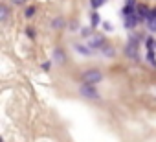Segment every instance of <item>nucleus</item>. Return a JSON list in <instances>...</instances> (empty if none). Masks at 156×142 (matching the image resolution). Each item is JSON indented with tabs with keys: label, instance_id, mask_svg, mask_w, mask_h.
Segmentation results:
<instances>
[{
	"label": "nucleus",
	"instance_id": "nucleus-1",
	"mask_svg": "<svg viewBox=\"0 0 156 142\" xmlns=\"http://www.w3.org/2000/svg\"><path fill=\"white\" fill-rule=\"evenodd\" d=\"M83 80L87 85H94V83H99L103 80V74L99 72V70L92 68V70H87V72H83Z\"/></svg>",
	"mask_w": 156,
	"mask_h": 142
},
{
	"label": "nucleus",
	"instance_id": "nucleus-2",
	"mask_svg": "<svg viewBox=\"0 0 156 142\" xmlns=\"http://www.w3.org/2000/svg\"><path fill=\"white\" fill-rule=\"evenodd\" d=\"M87 46L92 48V50H99V48H105L107 46V41H105V37L101 33H94L92 37H88Z\"/></svg>",
	"mask_w": 156,
	"mask_h": 142
},
{
	"label": "nucleus",
	"instance_id": "nucleus-3",
	"mask_svg": "<svg viewBox=\"0 0 156 142\" xmlns=\"http://www.w3.org/2000/svg\"><path fill=\"white\" fill-rule=\"evenodd\" d=\"M79 92H81L85 98H88V100H99V92L96 91L94 85H87V83H83L81 89H79Z\"/></svg>",
	"mask_w": 156,
	"mask_h": 142
},
{
	"label": "nucleus",
	"instance_id": "nucleus-4",
	"mask_svg": "<svg viewBox=\"0 0 156 142\" xmlns=\"http://www.w3.org/2000/svg\"><path fill=\"white\" fill-rule=\"evenodd\" d=\"M125 19V28L127 30H134L136 28V24L140 22V17H138V13H134V15H129V17H123Z\"/></svg>",
	"mask_w": 156,
	"mask_h": 142
},
{
	"label": "nucleus",
	"instance_id": "nucleus-5",
	"mask_svg": "<svg viewBox=\"0 0 156 142\" xmlns=\"http://www.w3.org/2000/svg\"><path fill=\"white\" fill-rule=\"evenodd\" d=\"M136 13H138L140 21H147V19H149V15H151V9H149L145 4H138V9H136Z\"/></svg>",
	"mask_w": 156,
	"mask_h": 142
},
{
	"label": "nucleus",
	"instance_id": "nucleus-6",
	"mask_svg": "<svg viewBox=\"0 0 156 142\" xmlns=\"http://www.w3.org/2000/svg\"><path fill=\"white\" fill-rule=\"evenodd\" d=\"M73 48H75V50H77V52H79V54H81V55H87V57H88V55H92V54H94V50H92V48H88V46H85V44H75V46H73Z\"/></svg>",
	"mask_w": 156,
	"mask_h": 142
},
{
	"label": "nucleus",
	"instance_id": "nucleus-7",
	"mask_svg": "<svg viewBox=\"0 0 156 142\" xmlns=\"http://www.w3.org/2000/svg\"><path fill=\"white\" fill-rule=\"evenodd\" d=\"M53 59H55L57 63H64L66 55H64V52H62V50H55V52H53Z\"/></svg>",
	"mask_w": 156,
	"mask_h": 142
},
{
	"label": "nucleus",
	"instance_id": "nucleus-8",
	"mask_svg": "<svg viewBox=\"0 0 156 142\" xmlns=\"http://www.w3.org/2000/svg\"><path fill=\"white\" fill-rule=\"evenodd\" d=\"M99 24H103V22H101V17H99V13L94 11V13H92V28H98Z\"/></svg>",
	"mask_w": 156,
	"mask_h": 142
},
{
	"label": "nucleus",
	"instance_id": "nucleus-9",
	"mask_svg": "<svg viewBox=\"0 0 156 142\" xmlns=\"http://www.w3.org/2000/svg\"><path fill=\"white\" fill-rule=\"evenodd\" d=\"M154 44H156V43H154V39H152V37H149V39L145 41V46H147V52H154Z\"/></svg>",
	"mask_w": 156,
	"mask_h": 142
},
{
	"label": "nucleus",
	"instance_id": "nucleus-10",
	"mask_svg": "<svg viewBox=\"0 0 156 142\" xmlns=\"http://www.w3.org/2000/svg\"><path fill=\"white\" fill-rule=\"evenodd\" d=\"M101 54H103L105 57H112V55H114V50H112V48H110V46L107 44L105 48H101Z\"/></svg>",
	"mask_w": 156,
	"mask_h": 142
},
{
	"label": "nucleus",
	"instance_id": "nucleus-11",
	"mask_svg": "<svg viewBox=\"0 0 156 142\" xmlns=\"http://www.w3.org/2000/svg\"><path fill=\"white\" fill-rule=\"evenodd\" d=\"M33 15H35V8H33V6H30V8L24 9V17H26V19H31Z\"/></svg>",
	"mask_w": 156,
	"mask_h": 142
},
{
	"label": "nucleus",
	"instance_id": "nucleus-12",
	"mask_svg": "<svg viewBox=\"0 0 156 142\" xmlns=\"http://www.w3.org/2000/svg\"><path fill=\"white\" fill-rule=\"evenodd\" d=\"M64 26V19H53V22H51V28H62Z\"/></svg>",
	"mask_w": 156,
	"mask_h": 142
},
{
	"label": "nucleus",
	"instance_id": "nucleus-13",
	"mask_svg": "<svg viewBox=\"0 0 156 142\" xmlns=\"http://www.w3.org/2000/svg\"><path fill=\"white\" fill-rule=\"evenodd\" d=\"M145 59L152 65V66H156V57H154V52H147V55H145Z\"/></svg>",
	"mask_w": 156,
	"mask_h": 142
},
{
	"label": "nucleus",
	"instance_id": "nucleus-14",
	"mask_svg": "<svg viewBox=\"0 0 156 142\" xmlns=\"http://www.w3.org/2000/svg\"><path fill=\"white\" fill-rule=\"evenodd\" d=\"M105 2H107V0H90V4H92V8H94V9H99Z\"/></svg>",
	"mask_w": 156,
	"mask_h": 142
},
{
	"label": "nucleus",
	"instance_id": "nucleus-15",
	"mask_svg": "<svg viewBox=\"0 0 156 142\" xmlns=\"http://www.w3.org/2000/svg\"><path fill=\"white\" fill-rule=\"evenodd\" d=\"M92 30H94L92 26H90V28H81V35H83V37H92V35H94Z\"/></svg>",
	"mask_w": 156,
	"mask_h": 142
},
{
	"label": "nucleus",
	"instance_id": "nucleus-16",
	"mask_svg": "<svg viewBox=\"0 0 156 142\" xmlns=\"http://www.w3.org/2000/svg\"><path fill=\"white\" fill-rule=\"evenodd\" d=\"M101 26H103V30H105V32H114V26H112V22H108V21H103V24H101Z\"/></svg>",
	"mask_w": 156,
	"mask_h": 142
},
{
	"label": "nucleus",
	"instance_id": "nucleus-17",
	"mask_svg": "<svg viewBox=\"0 0 156 142\" xmlns=\"http://www.w3.org/2000/svg\"><path fill=\"white\" fill-rule=\"evenodd\" d=\"M125 8H138L136 0H125Z\"/></svg>",
	"mask_w": 156,
	"mask_h": 142
},
{
	"label": "nucleus",
	"instance_id": "nucleus-18",
	"mask_svg": "<svg viewBox=\"0 0 156 142\" xmlns=\"http://www.w3.org/2000/svg\"><path fill=\"white\" fill-rule=\"evenodd\" d=\"M0 11H2V15H0L2 19H6V17H8V8H6V6H2V8H0Z\"/></svg>",
	"mask_w": 156,
	"mask_h": 142
},
{
	"label": "nucleus",
	"instance_id": "nucleus-19",
	"mask_svg": "<svg viewBox=\"0 0 156 142\" xmlns=\"http://www.w3.org/2000/svg\"><path fill=\"white\" fill-rule=\"evenodd\" d=\"M26 35H28V37H35V32H33V28H26Z\"/></svg>",
	"mask_w": 156,
	"mask_h": 142
},
{
	"label": "nucleus",
	"instance_id": "nucleus-20",
	"mask_svg": "<svg viewBox=\"0 0 156 142\" xmlns=\"http://www.w3.org/2000/svg\"><path fill=\"white\" fill-rule=\"evenodd\" d=\"M77 28H79V24H77V22H72L70 24V32H77Z\"/></svg>",
	"mask_w": 156,
	"mask_h": 142
},
{
	"label": "nucleus",
	"instance_id": "nucleus-21",
	"mask_svg": "<svg viewBox=\"0 0 156 142\" xmlns=\"http://www.w3.org/2000/svg\"><path fill=\"white\" fill-rule=\"evenodd\" d=\"M50 66H51V63H50V61H46V63H42V68H44V70H48Z\"/></svg>",
	"mask_w": 156,
	"mask_h": 142
},
{
	"label": "nucleus",
	"instance_id": "nucleus-22",
	"mask_svg": "<svg viewBox=\"0 0 156 142\" xmlns=\"http://www.w3.org/2000/svg\"><path fill=\"white\" fill-rule=\"evenodd\" d=\"M13 2H15V4H22V2H24V0H13Z\"/></svg>",
	"mask_w": 156,
	"mask_h": 142
}]
</instances>
